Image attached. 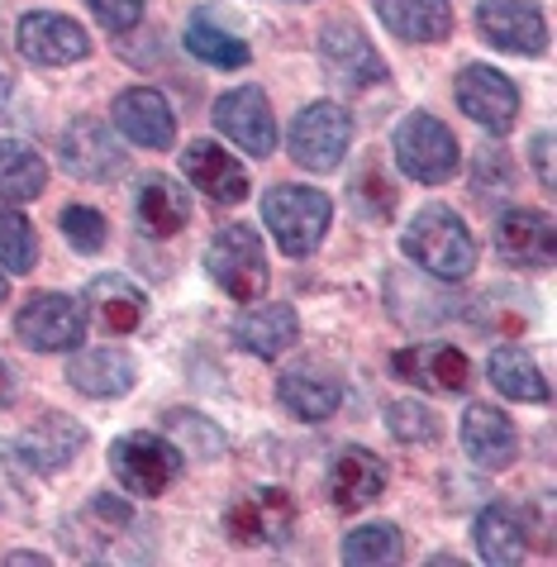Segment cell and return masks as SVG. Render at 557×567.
Instances as JSON below:
<instances>
[{
	"label": "cell",
	"mask_w": 557,
	"mask_h": 567,
	"mask_svg": "<svg viewBox=\"0 0 557 567\" xmlns=\"http://www.w3.org/2000/svg\"><path fill=\"white\" fill-rule=\"evenodd\" d=\"M401 248L420 272L439 277V281H463L476 267L472 229L463 225V215L448 210V206H424L415 219H410V229L401 234Z\"/></svg>",
	"instance_id": "cell-1"
},
{
	"label": "cell",
	"mask_w": 557,
	"mask_h": 567,
	"mask_svg": "<svg viewBox=\"0 0 557 567\" xmlns=\"http://www.w3.org/2000/svg\"><path fill=\"white\" fill-rule=\"evenodd\" d=\"M333 219V200L314 186H272L262 196V225L272 229V239L286 258H310L324 244Z\"/></svg>",
	"instance_id": "cell-2"
},
{
	"label": "cell",
	"mask_w": 557,
	"mask_h": 567,
	"mask_svg": "<svg viewBox=\"0 0 557 567\" xmlns=\"http://www.w3.org/2000/svg\"><path fill=\"white\" fill-rule=\"evenodd\" d=\"M391 148H395V163H401L405 177L424 182V186H443L448 177H457V167H463L453 130L443 120L424 115V110H415V115H405L395 124Z\"/></svg>",
	"instance_id": "cell-3"
},
{
	"label": "cell",
	"mask_w": 557,
	"mask_h": 567,
	"mask_svg": "<svg viewBox=\"0 0 557 567\" xmlns=\"http://www.w3.org/2000/svg\"><path fill=\"white\" fill-rule=\"evenodd\" d=\"M110 472L130 496L153 501L182 477V449L167 444L163 434H120L110 444Z\"/></svg>",
	"instance_id": "cell-4"
},
{
	"label": "cell",
	"mask_w": 557,
	"mask_h": 567,
	"mask_svg": "<svg viewBox=\"0 0 557 567\" xmlns=\"http://www.w3.org/2000/svg\"><path fill=\"white\" fill-rule=\"evenodd\" d=\"M205 272H210L234 301H258V296L267 291V281H272L258 229L252 225L219 229L210 239V248H205Z\"/></svg>",
	"instance_id": "cell-5"
},
{
	"label": "cell",
	"mask_w": 557,
	"mask_h": 567,
	"mask_svg": "<svg viewBox=\"0 0 557 567\" xmlns=\"http://www.w3.org/2000/svg\"><path fill=\"white\" fill-rule=\"evenodd\" d=\"M14 334L34 353H72L86 339V301L68 291H39L14 315Z\"/></svg>",
	"instance_id": "cell-6"
},
{
	"label": "cell",
	"mask_w": 557,
	"mask_h": 567,
	"mask_svg": "<svg viewBox=\"0 0 557 567\" xmlns=\"http://www.w3.org/2000/svg\"><path fill=\"white\" fill-rule=\"evenodd\" d=\"M353 144V115L333 101H314L291 120V157L306 172H333Z\"/></svg>",
	"instance_id": "cell-7"
},
{
	"label": "cell",
	"mask_w": 557,
	"mask_h": 567,
	"mask_svg": "<svg viewBox=\"0 0 557 567\" xmlns=\"http://www.w3.org/2000/svg\"><path fill=\"white\" fill-rule=\"evenodd\" d=\"M225 534L244 548H277L296 534V496L281 492V486H258V492H244L225 511Z\"/></svg>",
	"instance_id": "cell-8"
},
{
	"label": "cell",
	"mask_w": 557,
	"mask_h": 567,
	"mask_svg": "<svg viewBox=\"0 0 557 567\" xmlns=\"http://www.w3.org/2000/svg\"><path fill=\"white\" fill-rule=\"evenodd\" d=\"M320 62L324 72L348 91H368L386 82V62L372 49V39L362 34L358 20H329L320 29Z\"/></svg>",
	"instance_id": "cell-9"
},
{
	"label": "cell",
	"mask_w": 557,
	"mask_h": 567,
	"mask_svg": "<svg viewBox=\"0 0 557 567\" xmlns=\"http://www.w3.org/2000/svg\"><path fill=\"white\" fill-rule=\"evenodd\" d=\"M457 110L482 124L486 134H510L515 120H519V91L505 72L486 68V62H472V68L457 72Z\"/></svg>",
	"instance_id": "cell-10"
},
{
	"label": "cell",
	"mask_w": 557,
	"mask_h": 567,
	"mask_svg": "<svg viewBox=\"0 0 557 567\" xmlns=\"http://www.w3.org/2000/svg\"><path fill=\"white\" fill-rule=\"evenodd\" d=\"M215 130L234 138L244 153L252 157H267L277 148V115H272V101L262 96L258 86H238V91H225L210 110Z\"/></svg>",
	"instance_id": "cell-11"
},
{
	"label": "cell",
	"mask_w": 557,
	"mask_h": 567,
	"mask_svg": "<svg viewBox=\"0 0 557 567\" xmlns=\"http://www.w3.org/2000/svg\"><path fill=\"white\" fill-rule=\"evenodd\" d=\"M14 43L39 68H68V62L91 58V34L76 20L53 14V10H29L20 29H14Z\"/></svg>",
	"instance_id": "cell-12"
},
{
	"label": "cell",
	"mask_w": 557,
	"mask_h": 567,
	"mask_svg": "<svg viewBox=\"0 0 557 567\" xmlns=\"http://www.w3.org/2000/svg\"><path fill=\"white\" fill-rule=\"evenodd\" d=\"M476 29L486 34L491 49L515 58H538L548 49V24L529 0H482L476 6Z\"/></svg>",
	"instance_id": "cell-13"
},
{
	"label": "cell",
	"mask_w": 557,
	"mask_h": 567,
	"mask_svg": "<svg viewBox=\"0 0 557 567\" xmlns=\"http://www.w3.org/2000/svg\"><path fill=\"white\" fill-rule=\"evenodd\" d=\"M110 120L138 148H172V138H177V115H172L163 91H153V86L120 91L115 105H110Z\"/></svg>",
	"instance_id": "cell-14"
},
{
	"label": "cell",
	"mask_w": 557,
	"mask_h": 567,
	"mask_svg": "<svg viewBox=\"0 0 557 567\" xmlns=\"http://www.w3.org/2000/svg\"><path fill=\"white\" fill-rule=\"evenodd\" d=\"M391 368L405 377L410 386L434 391V396H457L472 382V362L463 349L453 343H415V349H401L391 358Z\"/></svg>",
	"instance_id": "cell-15"
},
{
	"label": "cell",
	"mask_w": 557,
	"mask_h": 567,
	"mask_svg": "<svg viewBox=\"0 0 557 567\" xmlns=\"http://www.w3.org/2000/svg\"><path fill=\"white\" fill-rule=\"evenodd\" d=\"M381 492H386V463H381L372 449L348 444L333 453V463H329V506L333 511H343V515L368 511L372 501H381Z\"/></svg>",
	"instance_id": "cell-16"
},
{
	"label": "cell",
	"mask_w": 557,
	"mask_h": 567,
	"mask_svg": "<svg viewBox=\"0 0 557 567\" xmlns=\"http://www.w3.org/2000/svg\"><path fill=\"white\" fill-rule=\"evenodd\" d=\"M182 172H186V182L196 186V192H205V196L215 200V206H244L248 192H252L244 163H238L234 153H225L219 144H210V138H196V144H186Z\"/></svg>",
	"instance_id": "cell-17"
},
{
	"label": "cell",
	"mask_w": 557,
	"mask_h": 567,
	"mask_svg": "<svg viewBox=\"0 0 557 567\" xmlns=\"http://www.w3.org/2000/svg\"><path fill=\"white\" fill-rule=\"evenodd\" d=\"M62 163L86 182H110L124 172V148L115 144V134H110L105 120L82 115V120L68 124V134H62Z\"/></svg>",
	"instance_id": "cell-18"
},
{
	"label": "cell",
	"mask_w": 557,
	"mask_h": 567,
	"mask_svg": "<svg viewBox=\"0 0 557 567\" xmlns=\"http://www.w3.org/2000/svg\"><path fill=\"white\" fill-rule=\"evenodd\" d=\"M463 449L476 467L486 472H505L519 458V430L515 420L501 411V405H467L463 415Z\"/></svg>",
	"instance_id": "cell-19"
},
{
	"label": "cell",
	"mask_w": 557,
	"mask_h": 567,
	"mask_svg": "<svg viewBox=\"0 0 557 567\" xmlns=\"http://www.w3.org/2000/svg\"><path fill=\"white\" fill-rule=\"evenodd\" d=\"M472 539H476V558H482V563L510 567V563L529 558L534 525H529V515H524L519 506H505V501H496V506H486L482 515H476Z\"/></svg>",
	"instance_id": "cell-20"
},
{
	"label": "cell",
	"mask_w": 557,
	"mask_h": 567,
	"mask_svg": "<svg viewBox=\"0 0 557 567\" xmlns=\"http://www.w3.org/2000/svg\"><path fill=\"white\" fill-rule=\"evenodd\" d=\"M82 449H86V430L72 415H43L34 430L20 434V458H24V467L43 472V477H53V472L72 467Z\"/></svg>",
	"instance_id": "cell-21"
},
{
	"label": "cell",
	"mask_w": 557,
	"mask_h": 567,
	"mask_svg": "<svg viewBox=\"0 0 557 567\" xmlns=\"http://www.w3.org/2000/svg\"><path fill=\"white\" fill-rule=\"evenodd\" d=\"M134 219L148 239H172L190 219V196L182 192V182L163 177V172H148V177L134 186Z\"/></svg>",
	"instance_id": "cell-22"
},
{
	"label": "cell",
	"mask_w": 557,
	"mask_h": 567,
	"mask_svg": "<svg viewBox=\"0 0 557 567\" xmlns=\"http://www.w3.org/2000/svg\"><path fill=\"white\" fill-rule=\"evenodd\" d=\"M496 248L519 267H553L557 258V234L544 210H505L496 219Z\"/></svg>",
	"instance_id": "cell-23"
},
{
	"label": "cell",
	"mask_w": 557,
	"mask_h": 567,
	"mask_svg": "<svg viewBox=\"0 0 557 567\" xmlns=\"http://www.w3.org/2000/svg\"><path fill=\"white\" fill-rule=\"evenodd\" d=\"M296 334H300L296 310L291 306H277V301H267V306L248 301V310L234 320V343L244 353H252V358H267V362L291 349Z\"/></svg>",
	"instance_id": "cell-24"
},
{
	"label": "cell",
	"mask_w": 557,
	"mask_h": 567,
	"mask_svg": "<svg viewBox=\"0 0 557 567\" xmlns=\"http://www.w3.org/2000/svg\"><path fill=\"white\" fill-rule=\"evenodd\" d=\"M277 401L291 411L296 420H306V424H320L329 420L333 411H339V401H343V382L333 372H324L320 362H306V368H291L277 382Z\"/></svg>",
	"instance_id": "cell-25"
},
{
	"label": "cell",
	"mask_w": 557,
	"mask_h": 567,
	"mask_svg": "<svg viewBox=\"0 0 557 567\" xmlns=\"http://www.w3.org/2000/svg\"><path fill=\"white\" fill-rule=\"evenodd\" d=\"M68 382L91 401H120L134 391V358L124 349H86L72 353Z\"/></svg>",
	"instance_id": "cell-26"
},
{
	"label": "cell",
	"mask_w": 557,
	"mask_h": 567,
	"mask_svg": "<svg viewBox=\"0 0 557 567\" xmlns=\"http://www.w3.org/2000/svg\"><path fill=\"white\" fill-rule=\"evenodd\" d=\"M377 20L405 43H443L453 34V0H372Z\"/></svg>",
	"instance_id": "cell-27"
},
{
	"label": "cell",
	"mask_w": 557,
	"mask_h": 567,
	"mask_svg": "<svg viewBox=\"0 0 557 567\" xmlns=\"http://www.w3.org/2000/svg\"><path fill=\"white\" fill-rule=\"evenodd\" d=\"M86 306L95 315V324L105 329V334H134L143 324V315H148V296H143L130 277H95L86 287Z\"/></svg>",
	"instance_id": "cell-28"
},
{
	"label": "cell",
	"mask_w": 557,
	"mask_h": 567,
	"mask_svg": "<svg viewBox=\"0 0 557 567\" xmlns=\"http://www.w3.org/2000/svg\"><path fill=\"white\" fill-rule=\"evenodd\" d=\"M486 372H491V382H496L501 396L524 401V405H544L548 401L544 372H538V362L524 353L519 343H501V349L486 358Z\"/></svg>",
	"instance_id": "cell-29"
},
{
	"label": "cell",
	"mask_w": 557,
	"mask_h": 567,
	"mask_svg": "<svg viewBox=\"0 0 557 567\" xmlns=\"http://www.w3.org/2000/svg\"><path fill=\"white\" fill-rule=\"evenodd\" d=\"M43 186H48V163L34 153V144L0 138V200L24 206V200L43 196Z\"/></svg>",
	"instance_id": "cell-30"
},
{
	"label": "cell",
	"mask_w": 557,
	"mask_h": 567,
	"mask_svg": "<svg viewBox=\"0 0 557 567\" xmlns=\"http://www.w3.org/2000/svg\"><path fill=\"white\" fill-rule=\"evenodd\" d=\"M186 49L196 53L200 62H210V68H248V43L229 34V29H219L210 14H190L186 24Z\"/></svg>",
	"instance_id": "cell-31"
},
{
	"label": "cell",
	"mask_w": 557,
	"mask_h": 567,
	"mask_svg": "<svg viewBox=\"0 0 557 567\" xmlns=\"http://www.w3.org/2000/svg\"><path fill=\"white\" fill-rule=\"evenodd\" d=\"M405 558V534L391 525V519H372V525H358L343 539V563L348 567H368V563H401Z\"/></svg>",
	"instance_id": "cell-32"
},
{
	"label": "cell",
	"mask_w": 557,
	"mask_h": 567,
	"mask_svg": "<svg viewBox=\"0 0 557 567\" xmlns=\"http://www.w3.org/2000/svg\"><path fill=\"white\" fill-rule=\"evenodd\" d=\"M34 262H39L34 225L20 210H0V267L6 272H34Z\"/></svg>",
	"instance_id": "cell-33"
},
{
	"label": "cell",
	"mask_w": 557,
	"mask_h": 567,
	"mask_svg": "<svg viewBox=\"0 0 557 567\" xmlns=\"http://www.w3.org/2000/svg\"><path fill=\"white\" fill-rule=\"evenodd\" d=\"M348 192H353L358 215H368V219H386L395 210V192H391V182H386V172H381L377 157H368V163L353 172Z\"/></svg>",
	"instance_id": "cell-34"
},
{
	"label": "cell",
	"mask_w": 557,
	"mask_h": 567,
	"mask_svg": "<svg viewBox=\"0 0 557 567\" xmlns=\"http://www.w3.org/2000/svg\"><path fill=\"white\" fill-rule=\"evenodd\" d=\"M163 424L182 439V449L190 453V458H219V453H225V434L196 411H167Z\"/></svg>",
	"instance_id": "cell-35"
},
{
	"label": "cell",
	"mask_w": 557,
	"mask_h": 567,
	"mask_svg": "<svg viewBox=\"0 0 557 567\" xmlns=\"http://www.w3.org/2000/svg\"><path fill=\"white\" fill-rule=\"evenodd\" d=\"M386 430L401 444H434L439 439V415L420 401H391L386 405Z\"/></svg>",
	"instance_id": "cell-36"
},
{
	"label": "cell",
	"mask_w": 557,
	"mask_h": 567,
	"mask_svg": "<svg viewBox=\"0 0 557 567\" xmlns=\"http://www.w3.org/2000/svg\"><path fill=\"white\" fill-rule=\"evenodd\" d=\"M58 225H62V239H68L76 254H101V248H105L110 225H105L101 210H91V206H68V210L58 215Z\"/></svg>",
	"instance_id": "cell-37"
},
{
	"label": "cell",
	"mask_w": 557,
	"mask_h": 567,
	"mask_svg": "<svg viewBox=\"0 0 557 567\" xmlns=\"http://www.w3.org/2000/svg\"><path fill=\"white\" fill-rule=\"evenodd\" d=\"M86 6L110 34H130V29L143 20V6H148V0H86Z\"/></svg>",
	"instance_id": "cell-38"
},
{
	"label": "cell",
	"mask_w": 557,
	"mask_h": 567,
	"mask_svg": "<svg viewBox=\"0 0 557 567\" xmlns=\"http://www.w3.org/2000/svg\"><path fill=\"white\" fill-rule=\"evenodd\" d=\"M505 182H510V157H505V148L476 153V192L496 196V192H505Z\"/></svg>",
	"instance_id": "cell-39"
},
{
	"label": "cell",
	"mask_w": 557,
	"mask_h": 567,
	"mask_svg": "<svg viewBox=\"0 0 557 567\" xmlns=\"http://www.w3.org/2000/svg\"><path fill=\"white\" fill-rule=\"evenodd\" d=\"M534 167L538 177H544V186H553V134H534Z\"/></svg>",
	"instance_id": "cell-40"
},
{
	"label": "cell",
	"mask_w": 557,
	"mask_h": 567,
	"mask_svg": "<svg viewBox=\"0 0 557 567\" xmlns=\"http://www.w3.org/2000/svg\"><path fill=\"white\" fill-rule=\"evenodd\" d=\"M14 401V372H10V362L0 358V411Z\"/></svg>",
	"instance_id": "cell-41"
},
{
	"label": "cell",
	"mask_w": 557,
	"mask_h": 567,
	"mask_svg": "<svg viewBox=\"0 0 557 567\" xmlns=\"http://www.w3.org/2000/svg\"><path fill=\"white\" fill-rule=\"evenodd\" d=\"M6 563H39V567H43V563H48V554H34V548H14V554H10Z\"/></svg>",
	"instance_id": "cell-42"
},
{
	"label": "cell",
	"mask_w": 557,
	"mask_h": 567,
	"mask_svg": "<svg viewBox=\"0 0 557 567\" xmlns=\"http://www.w3.org/2000/svg\"><path fill=\"white\" fill-rule=\"evenodd\" d=\"M6 301H10V277L0 272V306H6Z\"/></svg>",
	"instance_id": "cell-43"
},
{
	"label": "cell",
	"mask_w": 557,
	"mask_h": 567,
	"mask_svg": "<svg viewBox=\"0 0 557 567\" xmlns=\"http://www.w3.org/2000/svg\"><path fill=\"white\" fill-rule=\"evenodd\" d=\"M286 6H306V0H286Z\"/></svg>",
	"instance_id": "cell-44"
}]
</instances>
